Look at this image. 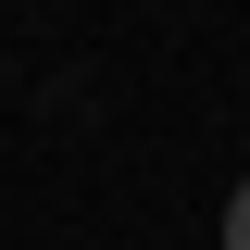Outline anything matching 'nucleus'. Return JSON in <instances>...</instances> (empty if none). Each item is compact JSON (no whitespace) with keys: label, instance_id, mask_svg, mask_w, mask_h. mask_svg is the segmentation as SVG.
I'll use <instances>...</instances> for the list:
<instances>
[{"label":"nucleus","instance_id":"obj_1","mask_svg":"<svg viewBox=\"0 0 250 250\" xmlns=\"http://www.w3.org/2000/svg\"><path fill=\"white\" fill-rule=\"evenodd\" d=\"M225 250H250V175H238V200H225Z\"/></svg>","mask_w":250,"mask_h":250}]
</instances>
